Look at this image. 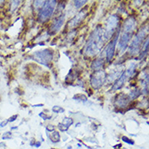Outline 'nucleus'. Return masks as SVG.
I'll return each mask as SVG.
<instances>
[{
  "label": "nucleus",
  "instance_id": "nucleus-1",
  "mask_svg": "<svg viewBox=\"0 0 149 149\" xmlns=\"http://www.w3.org/2000/svg\"><path fill=\"white\" fill-rule=\"evenodd\" d=\"M104 42V29L99 24L89 37L85 47V55L87 56H95L101 51Z\"/></svg>",
  "mask_w": 149,
  "mask_h": 149
},
{
  "label": "nucleus",
  "instance_id": "nucleus-2",
  "mask_svg": "<svg viewBox=\"0 0 149 149\" xmlns=\"http://www.w3.org/2000/svg\"><path fill=\"white\" fill-rule=\"evenodd\" d=\"M120 23V17L117 15H113L109 16L106 22V28L104 30V40H109L113 34L115 33V31L117 30Z\"/></svg>",
  "mask_w": 149,
  "mask_h": 149
},
{
  "label": "nucleus",
  "instance_id": "nucleus-3",
  "mask_svg": "<svg viewBox=\"0 0 149 149\" xmlns=\"http://www.w3.org/2000/svg\"><path fill=\"white\" fill-rule=\"evenodd\" d=\"M53 57H54L53 50L47 48L40 50V51H37L36 52L33 54L32 58L37 62L49 67V65L52 61Z\"/></svg>",
  "mask_w": 149,
  "mask_h": 149
},
{
  "label": "nucleus",
  "instance_id": "nucleus-4",
  "mask_svg": "<svg viewBox=\"0 0 149 149\" xmlns=\"http://www.w3.org/2000/svg\"><path fill=\"white\" fill-rule=\"evenodd\" d=\"M146 34H147V31H146L145 28H142L138 33L134 36V39L132 42H130L129 46V49H128V52L132 55V56H135L140 51V46H141L142 42L143 39L145 38Z\"/></svg>",
  "mask_w": 149,
  "mask_h": 149
},
{
  "label": "nucleus",
  "instance_id": "nucleus-5",
  "mask_svg": "<svg viewBox=\"0 0 149 149\" xmlns=\"http://www.w3.org/2000/svg\"><path fill=\"white\" fill-rule=\"evenodd\" d=\"M56 1H45L44 4L40 9L39 13H38V20L40 22H42V23L44 22L52 16L56 6Z\"/></svg>",
  "mask_w": 149,
  "mask_h": 149
},
{
  "label": "nucleus",
  "instance_id": "nucleus-6",
  "mask_svg": "<svg viewBox=\"0 0 149 149\" xmlns=\"http://www.w3.org/2000/svg\"><path fill=\"white\" fill-rule=\"evenodd\" d=\"M107 75L104 70L95 71L91 77V84L94 89H100L104 85Z\"/></svg>",
  "mask_w": 149,
  "mask_h": 149
},
{
  "label": "nucleus",
  "instance_id": "nucleus-7",
  "mask_svg": "<svg viewBox=\"0 0 149 149\" xmlns=\"http://www.w3.org/2000/svg\"><path fill=\"white\" fill-rule=\"evenodd\" d=\"M119 34H120V30L117 31V34L115 35V38L111 42H109V44L107 45V47L105 48V59H106L107 62H110L114 57L116 46H117L118 38H119Z\"/></svg>",
  "mask_w": 149,
  "mask_h": 149
},
{
  "label": "nucleus",
  "instance_id": "nucleus-8",
  "mask_svg": "<svg viewBox=\"0 0 149 149\" xmlns=\"http://www.w3.org/2000/svg\"><path fill=\"white\" fill-rule=\"evenodd\" d=\"M134 33L131 32H124L122 31L120 38H118V51L119 53L121 54L125 52L127 48V45L130 42V39L133 37Z\"/></svg>",
  "mask_w": 149,
  "mask_h": 149
},
{
  "label": "nucleus",
  "instance_id": "nucleus-9",
  "mask_svg": "<svg viewBox=\"0 0 149 149\" xmlns=\"http://www.w3.org/2000/svg\"><path fill=\"white\" fill-rule=\"evenodd\" d=\"M65 15H61V16L57 17L56 19L53 21V23L51 25V27H50V29H49L48 31L49 34H55V33H56L61 29V27L63 26V24L65 23Z\"/></svg>",
  "mask_w": 149,
  "mask_h": 149
},
{
  "label": "nucleus",
  "instance_id": "nucleus-10",
  "mask_svg": "<svg viewBox=\"0 0 149 149\" xmlns=\"http://www.w3.org/2000/svg\"><path fill=\"white\" fill-rule=\"evenodd\" d=\"M86 13V9H82L81 11H80L76 16L73 17L72 20L69 21L68 25L70 28H74V27L77 26L85 19Z\"/></svg>",
  "mask_w": 149,
  "mask_h": 149
},
{
  "label": "nucleus",
  "instance_id": "nucleus-11",
  "mask_svg": "<svg viewBox=\"0 0 149 149\" xmlns=\"http://www.w3.org/2000/svg\"><path fill=\"white\" fill-rule=\"evenodd\" d=\"M130 98L129 95H125V94H119L116 99H115V104L117 107L120 109H124L125 107H127V105L130 103Z\"/></svg>",
  "mask_w": 149,
  "mask_h": 149
},
{
  "label": "nucleus",
  "instance_id": "nucleus-12",
  "mask_svg": "<svg viewBox=\"0 0 149 149\" xmlns=\"http://www.w3.org/2000/svg\"><path fill=\"white\" fill-rule=\"evenodd\" d=\"M127 78H128V76H127V74H126L125 71V72L122 73L121 76L119 77V78L114 82L113 87H112V91H116L117 90L121 89L125 85V81H127Z\"/></svg>",
  "mask_w": 149,
  "mask_h": 149
},
{
  "label": "nucleus",
  "instance_id": "nucleus-13",
  "mask_svg": "<svg viewBox=\"0 0 149 149\" xmlns=\"http://www.w3.org/2000/svg\"><path fill=\"white\" fill-rule=\"evenodd\" d=\"M73 124V121L72 118H69V117H65L63 121L60 123L58 125V128L61 131H66L68 130L69 128L71 125Z\"/></svg>",
  "mask_w": 149,
  "mask_h": 149
},
{
  "label": "nucleus",
  "instance_id": "nucleus-14",
  "mask_svg": "<svg viewBox=\"0 0 149 149\" xmlns=\"http://www.w3.org/2000/svg\"><path fill=\"white\" fill-rule=\"evenodd\" d=\"M104 58H99L96 59L93 61L92 64H91V69L95 71L97 70H100L103 67H104Z\"/></svg>",
  "mask_w": 149,
  "mask_h": 149
},
{
  "label": "nucleus",
  "instance_id": "nucleus-15",
  "mask_svg": "<svg viewBox=\"0 0 149 149\" xmlns=\"http://www.w3.org/2000/svg\"><path fill=\"white\" fill-rule=\"evenodd\" d=\"M148 44H149V42H148V38H147V40L144 42V43L143 45V47L140 48V51H139V60H141L143 59V57L146 56L147 55H148Z\"/></svg>",
  "mask_w": 149,
  "mask_h": 149
},
{
  "label": "nucleus",
  "instance_id": "nucleus-16",
  "mask_svg": "<svg viewBox=\"0 0 149 149\" xmlns=\"http://www.w3.org/2000/svg\"><path fill=\"white\" fill-rule=\"evenodd\" d=\"M47 136L48 138L51 139V141L52 142V143H58V142H60L61 140V135H60V134L59 132H57V131H53L52 133H51V134H47Z\"/></svg>",
  "mask_w": 149,
  "mask_h": 149
},
{
  "label": "nucleus",
  "instance_id": "nucleus-17",
  "mask_svg": "<svg viewBox=\"0 0 149 149\" xmlns=\"http://www.w3.org/2000/svg\"><path fill=\"white\" fill-rule=\"evenodd\" d=\"M135 70H136V64L135 63H131L129 68L127 69V70H125V73L127 74L128 77L134 76V74L135 73Z\"/></svg>",
  "mask_w": 149,
  "mask_h": 149
},
{
  "label": "nucleus",
  "instance_id": "nucleus-18",
  "mask_svg": "<svg viewBox=\"0 0 149 149\" xmlns=\"http://www.w3.org/2000/svg\"><path fill=\"white\" fill-rule=\"evenodd\" d=\"M140 95H141V91H140V89L135 88L134 91H132L130 92V94L129 95L130 100H135V99L138 98Z\"/></svg>",
  "mask_w": 149,
  "mask_h": 149
},
{
  "label": "nucleus",
  "instance_id": "nucleus-19",
  "mask_svg": "<svg viewBox=\"0 0 149 149\" xmlns=\"http://www.w3.org/2000/svg\"><path fill=\"white\" fill-rule=\"evenodd\" d=\"M73 100L77 101H82V102H86L87 101V97L82 94H77L73 97Z\"/></svg>",
  "mask_w": 149,
  "mask_h": 149
},
{
  "label": "nucleus",
  "instance_id": "nucleus-20",
  "mask_svg": "<svg viewBox=\"0 0 149 149\" xmlns=\"http://www.w3.org/2000/svg\"><path fill=\"white\" fill-rule=\"evenodd\" d=\"M87 3V1L86 0H83V1H79V0H76V1H74V6L76 7V8L77 9H79L81 8L83 5Z\"/></svg>",
  "mask_w": 149,
  "mask_h": 149
},
{
  "label": "nucleus",
  "instance_id": "nucleus-21",
  "mask_svg": "<svg viewBox=\"0 0 149 149\" xmlns=\"http://www.w3.org/2000/svg\"><path fill=\"white\" fill-rule=\"evenodd\" d=\"M121 139H122V141L125 142L126 143H128L130 145H134V141L133 139L126 137V136H122V137H121Z\"/></svg>",
  "mask_w": 149,
  "mask_h": 149
},
{
  "label": "nucleus",
  "instance_id": "nucleus-22",
  "mask_svg": "<svg viewBox=\"0 0 149 149\" xmlns=\"http://www.w3.org/2000/svg\"><path fill=\"white\" fill-rule=\"evenodd\" d=\"M52 111L56 113H62L65 112V109L60 106H54L52 108Z\"/></svg>",
  "mask_w": 149,
  "mask_h": 149
},
{
  "label": "nucleus",
  "instance_id": "nucleus-23",
  "mask_svg": "<svg viewBox=\"0 0 149 149\" xmlns=\"http://www.w3.org/2000/svg\"><path fill=\"white\" fill-rule=\"evenodd\" d=\"M45 1H35L34 3H33V6H34V8L35 9H38V8H42V7L43 6Z\"/></svg>",
  "mask_w": 149,
  "mask_h": 149
},
{
  "label": "nucleus",
  "instance_id": "nucleus-24",
  "mask_svg": "<svg viewBox=\"0 0 149 149\" xmlns=\"http://www.w3.org/2000/svg\"><path fill=\"white\" fill-rule=\"evenodd\" d=\"M12 132H10V131H8V132H5V133H3V134L2 135V139H3V140L11 139H12Z\"/></svg>",
  "mask_w": 149,
  "mask_h": 149
},
{
  "label": "nucleus",
  "instance_id": "nucleus-25",
  "mask_svg": "<svg viewBox=\"0 0 149 149\" xmlns=\"http://www.w3.org/2000/svg\"><path fill=\"white\" fill-rule=\"evenodd\" d=\"M39 117H42V120H44V121H46V120H48V119H51V117H50V116H48V115H46V114L43 113H39Z\"/></svg>",
  "mask_w": 149,
  "mask_h": 149
},
{
  "label": "nucleus",
  "instance_id": "nucleus-26",
  "mask_svg": "<svg viewBox=\"0 0 149 149\" xmlns=\"http://www.w3.org/2000/svg\"><path fill=\"white\" fill-rule=\"evenodd\" d=\"M17 117H18V115H17V114H16V115H13V116H12V117H10L9 119H8V122H13V121H15Z\"/></svg>",
  "mask_w": 149,
  "mask_h": 149
},
{
  "label": "nucleus",
  "instance_id": "nucleus-27",
  "mask_svg": "<svg viewBox=\"0 0 149 149\" xmlns=\"http://www.w3.org/2000/svg\"><path fill=\"white\" fill-rule=\"evenodd\" d=\"M55 130V126L52 125H49L47 126V131H49V132H53Z\"/></svg>",
  "mask_w": 149,
  "mask_h": 149
},
{
  "label": "nucleus",
  "instance_id": "nucleus-28",
  "mask_svg": "<svg viewBox=\"0 0 149 149\" xmlns=\"http://www.w3.org/2000/svg\"><path fill=\"white\" fill-rule=\"evenodd\" d=\"M8 120L7 119V120H4V121H3L1 123H0V127L1 128H3V127H5L6 125H8Z\"/></svg>",
  "mask_w": 149,
  "mask_h": 149
},
{
  "label": "nucleus",
  "instance_id": "nucleus-29",
  "mask_svg": "<svg viewBox=\"0 0 149 149\" xmlns=\"http://www.w3.org/2000/svg\"><path fill=\"white\" fill-rule=\"evenodd\" d=\"M34 146L36 147V148H39L41 146V142H35V144Z\"/></svg>",
  "mask_w": 149,
  "mask_h": 149
},
{
  "label": "nucleus",
  "instance_id": "nucleus-30",
  "mask_svg": "<svg viewBox=\"0 0 149 149\" xmlns=\"http://www.w3.org/2000/svg\"><path fill=\"white\" fill-rule=\"evenodd\" d=\"M35 140L34 139H32V141L30 142V145L31 146H34V144H35Z\"/></svg>",
  "mask_w": 149,
  "mask_h": 149
},
{
  "label": "nucleus",
  "instance_id": "nucleus-31",
  "mask_svg": "<svg viewBox=\"0 0 149 149\" xmlns=\"http://www.w3.org/2000/svg\"><path fill=\"white\" fill-rule=\"evenodd\" d=\"M0 147H1V148H3V147H5V143H0Z\"/></svg>",
  "mask_w": 149,
  "mask_h": 149
},
{
  "label": "nucleus",
  "instance_id": "nucleus-32",
  "mask_svg": "<svg viewBox=\"0 0 149 149\" xmlns=\"http://www.w3.org/2000/svg\"><path fill=\"white\" fill-rule=\"evenodd\" d=\"M16 129H17V126H16V127H12V128H11V130H16Z\"/></svg>",
  "mask_w": 149,
  "mask_h": 149
}]
</instances>
